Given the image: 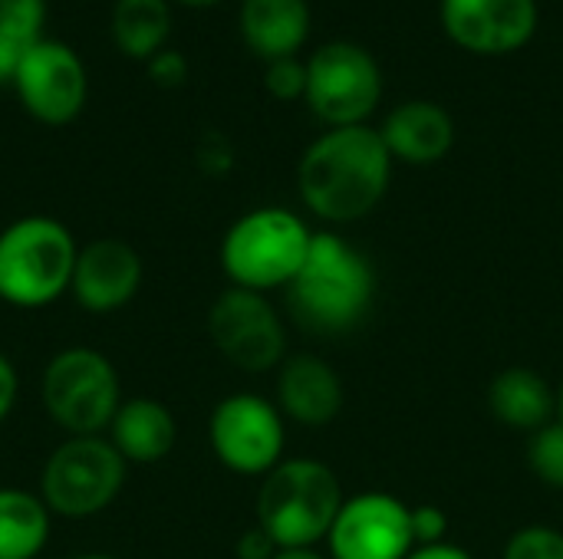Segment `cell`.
<instances>
[{
	"label": "cell",
	"instance_id": "6da1fadb",
	"mask_svg": "<svg viewBox=\"0 0 563 559\" xmlns=\"http://www.w3.org/2000/svg\"><path fill=\"white\" fill-rule=\"evenodd\" d=\"M389 178L393 155L379 128L369 125L327 128L297 165L303 204L330 224L366 217L383 201Z\"/></svg>",
	"mask_w": 563,
	"mask_h": 559
},
{
	"label": "cell",
	"instance_id": "7a4b0ae2",
	"mask_svg": "<svg viewBox=\"0 0 563 559\" xmlns=\"http://www.w3.org/2000/svg\"><path fill=\"white\" fill-rule=\"evenodd\" d=\"M376 273L340 234H313L307 260L287 287L290 316L313 336H340L363 323L373 306Z\"/></svg>",
	"mask_w": 563,
	"mask_h": 559
},
{
	"label": "cell",
	"instance_id": "3957f363",
	"mask_svg": "<svg viewBox=\"0 0 563 559\" xmlns=\"http://www.w3.org/2000/svg\"><path fill=\"white\" fill-rule=\"evenodd\" d=\"M79 244L73 231L49 214L16 217L0 231V303L13 310H43L73 287Z\"/></svg>",
	"mask_w": 563,
	"mask_h": 559
},
{
	"label": "cell",
	"instance_id": "277c9868",
	"mask_svg": "<svg viewBox=\"0 0 563 559\" xmlns=\"http://www.w3.org/2000/svg\"><path fill=\"white\" fill-rule=\"evenodd\" d=\"M343 501L340 481L323 461L287 458L261 481L257 527L280 550H310L330 537Z\"/></svg>",
	"mask_w": 563,
	"mask_h": 559
},
{
	"label": "cell",
	"instance_id": "5b68a950",
	"mask_svg": "<svg viewBox=\"0 0 563 559\" xmlns=\"http://www.w3.org/2000/svg\"><path fill=\"white\" fill-rule=\"evenodd\" d=\"M313 231L287 208H254L241 214L221 241V270L231 287L271 293L287 290L300 273Z\"/></svg>",
	"mask_w": 563,
	"mask_h": 559
},
{
	"label": "cell",
	"instance_id": "8992f818",
	"mask_svg": "<svg viewBox=\"0 0 563 559\" xmlns=\"http://www.w3.org/2000/svg\"><path fill=\"white\" fill-rule=\"evenodd\" d=\"M40 405L66 438L102 435L122 405L119 372L92 346L59 349L40 376Z\"/></svg>",
	"mask_w": 563,
	"mask_h": 559
},
{
	"label": "cell",
	"instance_id": "52a82bcc",
	"mask_svg": "<svg viewBox=\"0 0 563 559\" xmlns=\"http://www.w3.org/2000/svg\"><path fill=\"white\" fill-rule=\"evenodd\" d=\"M125 474L129 465L106 435H79L59 441L46 455L36 494L53 517L86 521L115 504L125 488Z\"/></svg>",
	"mask_w": 563,
	"mask_h": 559
},
{
	"label": "cell",
	"instance_id": "ba28073f",
	"mask_svg": "<svg viewBox=\"0 0 563 559\" xmlns=\"http://www.w3.org/2000/svg\"><path fill=\"white\" fill-rule=\"evenodd\" d=\"M383 96V72L360 43L333 40L307 59V105L330 128L366 125Z\"/></svg>",
	"mask_w": 563,
	"mask_h": 559
},
{
	"label": "cell",
	"instance_id": "9c48e42d",
	"mask_svg": "<svg viewBox=\"0 0 563 559\" xmlns=\"http://www.w3.org/2000/svg\"><path fill=\"white\" fill-rule=\"evenodd\" d=\"M208 441L228 471L264 478L284 461V415L274 402L254 392H234L214 405L208 418Z\"/></svg>",
	"mask_w": 563,
	"mask_h": 559
},
{
	"label": "cell",
	"instance_id": "30bf717a",
	"mask_svg": "<svg viewBox=\"0 0 563 559\" xmlns=\"http://www.w3.org/2000/svg\"><path fill=\"white\" fill-rule=\"evenodd\" d=\"M214 349L241 372H271L284 362L287 329L267 293L228 287L208 310Z\"/></svg>",
	"mask_w": 563,
	"mask_h": 559
},
{
	"label": "cell",
	"instance_id": "8fae6325",
	"mask_svg": "<svg viewBox=\"0 0 563 559\" xmlns=\"http://www.w3.org/2000/svg\"><path fill=\"white\" fill-rule=\"evenodd\" d=\"M23 102V109L43 122V125H66L73 122L89 96V79H86V66L76 56V49H69L59 40H36L13 82H10Z\"/></svg>",
	"mask_w": 563,
	"mask_h": 559
},
{
	"label": "cell",
	"instance_id": "7c38bea8",
	"mask_svg": "<svg viewBox=\"0 0 563 559\" xmlns=\"http://www.w3.org/2000/svg\"><path fill=\"white\" fill-rule=\"evenodd\" d=\"M327 547L330 559H406L416 550L409 507L379 491L346 497L330 527Z\"/></svg>",
	"mask_w": 563,
	"mask_h": 559
},
{
	"label": "cell",
	"instance_id": "4fadbf2b",
	"mask_svg": "<svg viewBox=\"0 0 563 559\" xmlns=\"http://www.w3.org/2000/svg\"><path fill=\"white\" fill-rule=\"evenodd\" d=\"M445 33L472 53L521 49L538 30V0H442Z\"/></svg>",
	"mask_w": 563,
	"mask_h": 559
},
{
	"label": "cell",
	"instance_id": "5bb4252c",
	"mask_svg": "<svg viewBox=\"0 0 563 559\" xmlns=\"http://www.w3.org/2000/svg\"><path fill=\"white\" fill-rule=\"evenodd\" d=\"M142 287V257L129 241L96 237L79 247L69 297L79 310L106 316L135 300Z\"/></svg>",
	"mask_w": 563,
	"mask_h": 559
},
{
	"label": "cell",
	"instance_id": "9a60e30c",
	"mask_svg": "<svg viewBox=\"0 0 563 559\" xmlns=\"http://www.w3.org/2000/svg\"><path fill=\"white\" fill-rule=\"evenodd\" d=\"M274 405L303 428H323L343 409V382L320 356H290L280 362Z\"/></svg>",
	"mask_w": 563,
	"mask_h": 559
},
{
	"label": "cell",
	"instance_id": "2e32d148",
	"mask_svg": "<svg viewBox=\"0 0 563 559\" xmlns=\"http://www.w3.org/2000/svg\"><path fill=\"white\" fill-rule=\"evenodd\" d=\"M393 161H409V165H432L442 161L452 145H455V122L452 115L426 99L402 102L393 109L379 128Z\"/></svg>",
	"mask_w": 563,
	"mask_h": 559
},
{
	"label": "cell",
	"instance_id": "e0dca14e",
	"mask_svg": "<svg viewBox=\"0 0 563 559\" xmlns=\"http://www.w3.org/2000/svg\"><path fill=\"white\" fill-rule=\"evenodd\" d=\"M106 438L125 458V465H158L175 451L178 422L168 405L155 399H122L115 418L106 428Z\"/></svg>",
	"mask_w": 563,
	"mask_h": 559
},
{
	"label": "cell",
	"instance_id": "ac0fdd59",
	"mask_svg": "<svg viewBox=\"0 0 563 559\" xmlns=\"http://www.w3.org/2000/svg\"><path fill=\"white\" fill-rule=\"evenodd\" d=\"M241 33L267 63L294 56L310 33V7L307 0H244Z\"/></svg>",
	"mask_w": 563,
	"mask_h": 559
},
{
	"label": "cell",
	"instance_id": "d6986e66",
	"mask_svg": "<svg viewBox=\"0 0 563 559\" xmlns=\"http://www.w3.org/2000/svg\"><path fill=\"white\" fill-rule=\"evenodd\" d=\"M488 409L501 425L534 435L538 428L551 425V415L558 412V395L534 369L511 366L492 379Z\"/></svg>",
	"mask_w": 563,
	"mask_h": 559
},
{
	"label": "cell",
	"instance_id": "ffe728a7",
	"mask_svg": "<svg viewBox=\"0 0 563 559\" xmlns=\"http://www.w3.org/2000/svg\"><path fill=\"white\" fill-rule=\"evenodd\" d=\"M53 534V514L40 494L0 488V559H36Z\"/></svg>",
	"mask_w": 563,
	"mask_h": 559
},
{
	"label": "cell",
	"instance_id": "44dd1931",
	"mask_svg": "<svg viewBox=\"0 0 563 559\" xmlns=\"http://www.w3.org/2000/svg\"><path fill=\"white\" fill-rule=\"evenodd\" d=\"M172 30L168 0H115L112 10V36L125 56L152 59L165 49Z\"/></svg>",
	"mask_w": 563,
	"mask_h": 559
},
{
	"label": "cell",
	"instance_id": "7402d4cb",
	"mask_svg": "<svg viewBox=\"0 0 563 559\" xmlns=\"http://www.w3.org/2000/svg\"><path fill=\"white\" fill-rule=\"evenodd\" d=\"M528 465L548 488L563 491V422H551L531 435Z\"/></svg>",
	"mask_w": 563,
	"mask_h": 559
},
{
	"label": "cell",
	"instance_id": "603a6c76",
	"mask_svg": "<svg viewBox=\"0 0 563 559\" xmlns=\"http://www.w3.org/2000/svg\"><path fill=\"white\" fill-rule=\"evenodd\" d=\"M46 0H0V26L20 36L23 43L43 40Z\"/></svg>",
	"mask_w": 563,
	"mask_h": 559
},
{
	"label": "cell",
	"instance_id": "cb8c5ba5",
	"mask_svg": "<svg viewBox=\"0 0 563 559\" xmlns=\"http://www.w3.org/2000/svg\"><path fill=\"white\" fill-rule=\"evenodd\" d=\"M505 559H563V534L541 524L525 527L508 540Z\"/></svg>",
	"mask_w": 563,
	"mask_h": 559
},
{
	"label": "cell",
	"instance_id": "d4e9b609",
	"mask_svg": "<svg viewBox=\"0 0 563 559\" xmlns=\"http://www.w3.org/2000/svg\"><path fill=\"white\" fill-rule=\"evenodd\" d=\"M264 86L274 99H297L307 92V63H300L297 56H284V59H271L267 72H264Z\"/></svg>",
	"mask_w": 563,
	"mask_h": 559
},
{
	"label": "cell",
	"instance_id": "484cf974",
	"mask_svg": "<svg viewBox=\"0 0 563 559\" xmlns=\"http://www.w3.org/2000/svg\"><path fill=\"white\" fill-rule=\"evenodd\" d=\"M409 527H412V544H416V547L445 544V534H449V514H445L439 504L409 507Z\"/></svg>",
	"mask_w": 563,
	"mask_h": 559
},
{
	"label": "cell",
	"instance_id": "4316f807",
	"mask_svg": "<svg viewBox=\"0 0 563 559\" xmlns=\"http://www.w3.org/2000/svg\"><path fill=\"white\" fill-rule=\"evenodd\" d=\"M188 76V59L178 53V49H158L152 59H148V79L162 89H175L181 86Z\"/></svg>",
	"mask_w": 563,
	"mask_h": 559
},
{
	"label": "cell",
	"instance_id": "83f0119b",
	"mask_svg": "<svg viewBox=\"0 0 563 559\" xmlns=\"http://www.w3.org/2000/svg\"><path fill=\"white\" fill-rule=\"evenodd\" d=\"M198 165H201V171H208V175H224V171L234 165V152H231V145H228L218 132H211V135H205V142L198 145Z\"/></svg>",
	"mask_w": 563,
	"mask_h": 559
},
{
	"label": "cell",
	"instance_id": "f1b7e54d",
	"mask_svg": "<svg viewBox=\"0 0 563 559\" xmlns=\"http://www.w3.org/2000/svg\"><path fill=\"white\" fill-rule=\"evenodd\" d=\"M30 46L33 43H23L20 36H13L10 30L0 26V82H13V76H16V69H20Z\"/></svg>",
	"mask_w": 563,
	"mask_h": 559
},
{
	"label": "cell",
	"instance_id": "f546056e",
	"mask_svg": "<svg viewBox=\"0 0 563 559\" xmlns=\"http://www.w3.org/2000/svg\"><path fill=\"white\" fill-rule=\"evenodd\" d=\"M277 544L267 537V530H261L257 524L251 527V530H244L241 537H238V547H234V554L238 559H274L277 557Z\"/></svg>",
	"mask_w": 563,
	"mask_h": 559
},
{
	"label": "cell",
	"instance_id": "4dcf8cb0",
	"mask_svg": "<svg viewBox=\"0 0 563 559\" xmlns=\"http://www.w3.org/2000/svg\"><path fill=\"white\" fill-rule=\"evenodd\" d=\"M16 395H20V376H16V366L0 353V425H3V422H7V415L13 412Z\"/></svg>",
	"mask_w": 563,
	"mask_h": 559
},
{
	"label": "cell",
	"instance_id": "1f68e13d",
	"mask_svg": "<svg viewBox=\"0 0 563 559\" xmlns=\"http://www.w3.org/2000/svg\"><path fill=\"white\" fill-rule=\"evenodd\" d=\"M406 559H472V554L452 544H432V547H416Z\"/></svg>",
	"mask_w": 563,
	"mask_h": 559
},
{
	"label": "cell",
	"instance_id": "d6a6232c",
	"mask_svg": "<svg viewBox=\"0 0 563 559\" xmlns=\"http://www.w3.org/2000/svg\"><path fill=\"white\" fill-rule=\"evenodd\" d=\"M274 559H327L323 554H317V547H310V550H277V557Z\"/></svg>",
	"mask_w": 563,
	"mask_h": 559
},
{
	"label": "cell",
	"instance_id": "836d02e7",
	"mask_svg": "<svg viewBox=\"0 0 563 559\" xmlns=\"http://www.w3.org/2000/svg\"><path fill=\"white\" fill-rule=\"evenodd\" d=\"M178 3H188V7H211V3H218V0H178Z\"/></svg>",
	"mask_w": 563,
	"mask_h": 559
},
{
	"label": "cell",
	"instance_id": "e575fe53",
	"mask_svg": "<svg viewBox=\"0 0 563 559\" xmlns=\"http://www.w3.org/2000/svg\"><path fill=\"white\" fill-rule=\"evenodd\" d=\"M558 422H563V382H561V392H558Z\"/></svg>",
	"mask_w": 563,
	"mask_h": 559
},
{
	"label": "cell",
	"instance_id": "d590c367",
	"mask_svg": "<svg viewBox=\"0 0 563 559\" xmlns=\"http://www.w3.org/2000/svg\"><path fill=\"white\" fill-rule=\"evenodd\" d=\"M73 559H115V557H109V554H82V557H73Z\"/></svg>",
	"mask_w": 563,
	"mask_h": 559
}]
</instances>
